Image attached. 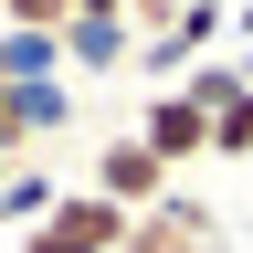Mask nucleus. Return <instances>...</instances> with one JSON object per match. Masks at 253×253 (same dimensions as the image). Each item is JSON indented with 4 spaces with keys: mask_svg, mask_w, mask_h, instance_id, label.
Masks as SVG:
<instances>
[{
    "mask_svg": "<svg viewBox=\"0 0 253 253\" xmlns=\"http://www.w3.org/2000/svg\"><path fill=\"white\" fill-rule=\"evenodd\" d=\"M126 253H221V211L201 201V190H169L158 211L126 221Z\"/></svg>",
    "mask_w": 253,
    "mask_h": 253,
    "instance_id": "obj_3",
    "label": "nucleus"
},
{
    "mask_svg": "<svg viewBox=\"0 0 253 253\" xmlns=\"http://www.w3.org/2000/svg\"><path fill=\"white\" fill-rule=\"evenodd\" d=\"M84 190H106V201H116L126 221H137V211H158V201H169L179 179H169V158H158V148L137 137V126H126V137H106V148L84 158Z\"/></svg>",
    "mask_w": 253,
    "mask_h": 253,
    "instance_id": "obj_1",
    "label": "nucleus"
},
{
    "mask_svg": "<svg viewBox=\"0 0 253 253\" xmlns=\"http://www.w3.org/2000/svg\"><path fill=\"white\" fill-rule=\"evenodd\" d=\"M0 21L32 32V42H63V32H74V0H0Z\"/></svg>",
    "mask_w": 253,
    "mask_h": 253,
    "instance_id": "obj_7",
    "label": "nucleus"
},
{
    "mask_svg": "<svg viewBox=\"0 0 253 253\" xmlns=\"http://www.w3.org/2000/svg\"><path fill=\"white\" fill-rule=\"evenodd\" d=\"M42 232H53L63 253H126V211L106 201V190H53Z\"/></svg>",
    "mask_w": 253,
    "mask_h": 253,
    "instance_id": "obj_4",
    "label": "nucleus"
},
{
    "mask_svg": "<svg viewBox=\"0 0 253 253\" xmlns=\"http://www.w3.org/2000/svg\"><path fill=\"white\" fill-rule=\"evenodd\" d=\"M21 253H63V243H53V232H42V221H32V232H21Z\"/></svg>",
    "mask_w": 253,
    "mask_h": 253,
    "instance_id": "obj_8",
    "label": "nucleus"
},
{
    "mask_svg": "<svg viewBox=\"0 0 253 253\" xmlns=\"http://www.w3.org/2000/svg\"><path fill=\"white\" fill-rule=\"evenodd\" d=\"M232 21H243V32H253V0H243V11H232Z\"/></svg>",
    "mask_w": 253,
    "mask_h": 253,
    "instance_id": "obj_9",
    "label": "nucleus"
},
{
    "mask_svg": "<svg viewBox=\"0 0 253 253\" xmlns=\"http://www.w3.org/2000/svg\"><path fill=\"white\" fill-rule=\"evenodd\" d=\"M137 137L169 158V179H179V169H211V116H201L190 84H158V95H148V106H137Z\"/></svg>",
    "mask_w": 253,
    "mask_h": 253,
    "instance_id": "obj_2",
    "label": "nucleus"
},
{
    "mask_svg": "<svg viewBox=\"0 0 253 253\" xmlns=\"http://www.w3.org/2000/svg\"><path fill=\"white\" fill-rule=\"evenodd\" d=\"M221 32H232V0H190L169 32H148V42H137V63H158V74H190V63H211V42H221Z\"/></svg>",
    "mask_w": 253,
    "mask_h": 253,
    "instance_id": "obj_5",
    "label": "nucleus"
},
{
    "mask_svg": "<svg viewBox=\"0 0 253 253\" xmlns=\"http://www.w3.org/2000/svg\"><path fill=\"white\" fill-rule=\"evenodd\" d=\"M201 116H211V158L243 169V158H253V63H243V84L221 95V106H201Z\"/></svg>",
    "mask_w": 253,
    "mask_h": 253,
    "instance_id": "obj_6",
    "label": "nucleus"
}]
</instances>
